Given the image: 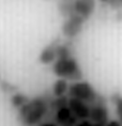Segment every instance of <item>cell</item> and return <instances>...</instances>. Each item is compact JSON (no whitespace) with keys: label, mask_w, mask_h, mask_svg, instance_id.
<instances>
[{"label":"cell","mask_w":122,"mask_h":126,"mask_svg":"<svg viewBox=\"0 0 122 126\" xmlns=\"http://www.w3.org/2000/svg\"><path fill=\"white\" fill-rule=\"evenodd\" d=\"M48 111V104L43 98H34L19 108V120L24 125L33 126L42 121Z\"/></svg>","instance_id":"1"},{"label":"cell","mask_w":122,"mask_h":126,"mask_svg":"<svg viewBox=\"0 0 122 126\" xmlns=\"http://www.w3.org/2000/svg\"><path fill=\"white\" fill-rule=\"evenodd\" d=\"M52 72L56 76L63 79L78 81L83 78V72L78 65L77 60L72 57L57 59L52 65Z\"/></svg>","instance_id":"2"},{"label":"cell","mask_w":122,"mask_h":126,"mask_svg":"<svg viewBox=\"0 0 122 126\" xmlns=\"http://www.w3.org/2000/svg\"><path fill=\"white\" fill-rule=\"evenodd\" d=\"M69 95L70 97L80 99L87 104H94L98 95L93 87L85 81H76L69 87Z\"/></svg>","instance_id":"3"},{"label":"cell","mask_w":122,"mask_h":126,"mask_svg":"<svg viewBox=\"0 0 122 126\" xmlns=\"http://www.w3.org/2000/svg\"><path fill=\"white\" fill-rule=\"evenodd\" d=\"M85 20H86L85 18L81 17L80 15H78L76 13L67 17L61 27L63 35L67 37H70V39L77 36L81 32V30H83V26Z\"/></svg>","instance_id":"4"},{"label":"cell","mask_w":122,"mask_h":126,"mask_svg":"<svg viewBox=\"0 0 122 126\" xmlns=\"http://www.w3.org/2000/svg\"><path fill=\"white\" fill-rule=\"evenodd\" d=\"M89 104L74 97H70L69 98V104L68 106L70 107L73 115H75L78 120H87L89 119L90 115V107L88 106Z\"/></svg>","instance_id":"5"},{"label":"cell","mask_w":122,"mask_h":126,"mask_svg":"<svg viewBox=\"0 0 122 126\" xmlns=\"http://www.w3.org/2000/svg\"><path fill=\"white\" fill-rule=\"evenodd\" d=\"M56 121L59 125L62 126H75L77 124L78 119L73 115L69 106H64L57 109L56 111Z\"/></svg>","instance_id":"6"},{"label":"cell","mask_w":122,"mask_h":126,"mask_svg":"<svg viewBox=\"0 0 122 126\" xmlns=\"http://www.w3.org/2000/svg\"><path fill=\"white\" fill-rule=\"evenodd\" d=\"M95 8V0H74V11L85 19L91 16Z\"/></svg>","instance_id":"7"},{"label":"cell","mask_w":122,"mask_h":126,"mask_svg":"<svg viewBox=\"0 0 122 126\" xmlns=\"http://www.w3.org/2000/svg\"><path fill=\"white\" fill-rule=\"evenodd\" d=\"M89 119L93 123H102L106 124L108 121V111L106 107L102 104H96L90 107V115Z\"/></svg>","instance_id":"8"},{"label":"cell","mask_w":122,"mask_h":126,"mask_svg":"<svg viewBox=\"0 0 122 126\" xmlns=\"http://www.w3.org/2000/svg\"><path fill=\"white\" fill-rule=\"evenodd\" d=\"M58 42H54L52 44H49L48 46H46L44 49L42 50V52L40 53V62L42 64H49V63L54 62L57 60V49Z\"/></svg>","instance_id":"9"},{"label":"cell","mask_w":122,"mask_h":126,"mask_svg":"<svg viewBox=\"0 0 122 126\" xmlns=\"http://www.w3.org/2000/svg\"><path fill=\"white\" fill-rule=\"evenodd\" d=\"M58 10L64 18L71 16L75 13L74 11V1L73 0H61L58 3Z\"/></svg>","instance_id":"10"},{"label":"cell","mask_w":122,"mask_h":126,"mask_svg":"<svg viewBox=\"0 0 122 126\" xmlns=\"http://www.w3.org/2000/svg\"><path fill=\"white\" fill-rule=\"evenodd\" d=\"M69 91V84L67 82V80L63 78L58 79L52 86V94L55 97L59 96H64V94Z\"/></svg>","instance_id":"11"},{"label":"cell","mask_w":122,"mask_h":126,"mask_svg":"<svg viewBox=\"0 0 122 126\" xmlns=\"http://www.w3.org/2000/svg\"><path fill=\"white\" fill-rule=\"evenodd\" d=\"M28 102H29V100H28L27 96L21 93H15L11 97V104L15 108H20V107H23L25 104Z\"/></svg>","instance_id":"12"},{"label":"cell","mask_w":122,"mask_h":126,"mask_svg":"<svg viewBox=\"0 0 122 126\" xmlns=\"http://www.w3.org/2000/svg\"><path fill=\"white\" fill-rule=\"evenodd\" d=\"M56 52H57V59H63L71 57L70 46L67 45V44H58Z\"/></svg>","instance_id":"13"},{"label":"cell","mask_w":122,"mask_h":126,"mask_svg":"<svg viewBox=\"0 0 122 126\" xmlns=\"http://www.w3.org/2000/svg\"><path fill=\"white\" fill-rule=\"evenodd\" d=\"M69 104V99L67 98L65 96H59V97H56L55 100H52V102L49 104L54 109H59L61 108V107H64V106H68Z\"/></svg>","instance_id":"14"},{"label":"cell","mask_w":122,"mask_h":126,"mask_svg":"<svg viewBox=\"0 0 122 126\" xmlns=\"http://www.w3.org/2000/svg\"><path fill=\"white\" fill-rule=\"evenodd\" d=\"M116 106H117V113L122 122V98H120V97L116 98Z\"/></svg>","instance_id":"15"},{"label":"cell","mask_w":122,"mask_h":126,"mask_svg":"<svg viewBox=\"0 0 122 126\" xmlns=\"http://www.w3.org/2000/svg\"><path fill=\"white\" fill-rule=\"evenodd\" d=\"M75 126H93V122L88 121V120H81L79 123H77Z\"/></svg>","instance_id":"16"},{"label":"cell","mask_w":122,"mask_h":126,"mask_svg":"<svg viewBox=\"0 0 122 126\" xmlns=\"http://www.w3.org/2000/svg\"><path fill=\"white\" fill-rule=\"evenodd\" d=\"M105 126H122L121 122L116 121V120H112V121H107V123L105 124Z\"/></svg>","instance_id":"17"},{"label":"cell","mask_w":122,"mask_h":126,"mask_svg":"<svg viewBox=\"0 0 122 126\" xmlns=\"http://www.w3.org/2000/svg\"><path fill=\"white\" fill-rule=\"evenodd\" d=\"M41 126H59V124H56V123H49V122H47V123H43Z\"/></svg>","instance_id":"18"},{"label":"cell","mask_w":122,"mask_h":126,"mask_svg":"<svg viewBox=\"0 0 122 126\" xmlns=\"http://www.w3.org/2000/svg\"><path fill=\"white\" fill-rule=\"evenodd\" d=\"M117 19H119V20H122V11H120V10H118V12H117Z\"/></svg>","instance_id":"19"},{"label":"cell","mask_w":122,"mask_h":126,"mask_svg":"<svg viewBox=\"0 0 122 126\" xmlns=\"http://www.w3.org/2000/svg\"><path fill=\"white\" fill-rule=\"evenodd\" d=\"M93 126H105V124H102V123H93Z\"/></svg>","instance_id":"20"},{"label":"cell","mask_w":122,"mask_h":126,"mask_svg":"<svg viewBox=\"0 0 122 126\" xmlns=\"http://www.w3.org/2000/svg\"><path fill=\"white\" fill-rule=\"evenodd\" d=\"M101 1H103V2H108L109 0H101Z\"/></svg>","instance_id":"21"},{"label":"cell","mask_w":122,"mask_h":126,"mask_svg":"<svg viewBox=\"0 0 122 126\" xmlns=\"http://www.w3.org/2000/svg\"><path fill=\"white\" fill-rule=\"evenodd\" d=\"M121 3H122V0H121Z\"/></svg>","instance_id":"22"}]
</instances>
